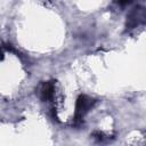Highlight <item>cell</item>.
<instances>
[{
    "instance_id": "2",
    "label": "cell",
    "mask_w": 146,
    "mask_h": 146,
    "mask_svg": "<svg viewBox=\"0 0 146 146\" xmlns=\"http://www.w3.org/2000/svg\"><path fill=\"white\" fill-rule=\"evenodd\" d=\"M144 17H145V14H144V9L143 8H136L129 16L128 18V23H127V26L129 27H135L136 25H138L140 22L144 21Z\"/></svg>"
},
{
    "instance_id": "4",
    "label": "cell",
    "mask_w": 146,
    "mask_h": 146,
    "mask_svg": "<svg viewBox=\"0 0 146 146\" xmlns=\"http://www.w3.org/2000/svg\"><path fill=\"white\" fill-rule=\"evenodd\" d=\"M131 0H117V2L120 3V5H122V6H124V5H127V3H129Z\"/></svg>"
},
{
    "instance_id": "1",
    "label": "cell",
    "mask_w": 146,
    "mask_h": 146,
    "mask_svg": "<svg viewBox=\"0 0 146 146\" xmlns=\"http://www.w3.org/2000/svg\"><path fill=\"white\" fill-rule=\"evenodd\" d=\"M94 103H95V100L91 99L90 97L84 96V95L80 96L76 102V112H75L76 120H80L83 116V114L94 105Z\"/></svg>"
},
{
    "instance_id": "5",
    "label": "cell",
    "mask_w": 146,
    "mask_h": 146,
    "mask_svg": "<svg viewBox=\"0 0 146 146\" xmlns=\"http://www.w3.org/2000/svg\"><path fill=\"white\" fill-rule=\"evenodd\" d=\"M0 58H2V51H1V49H0Z\"/></svg>"
},
{
    "instance_id": "3",
    "label": "cell",
    "mask_w": 146,
    "mask_h": 146,
    "mask_svg": "<svg viewBox=\"0 0 146 146\" xmlns=\"http://www.w3.org/2000/svg\"><path fill=\"white\" fill-rule=\"evenodd\" d=\"M52 95H54V84L51 82L43 83V86L41 88V99L48 100L52 97Z\"/></svg>"
}]
</instances>
